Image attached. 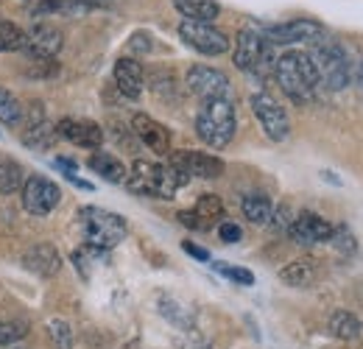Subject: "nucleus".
Instances as JSON below:
<instances>
[{"label": "nucleus", "instance_id": "1", "mask_svg": "<svg viewBox=\"0 0 363 349\" xmlns=\"http://www.w3.org/2000/svg\"><path fill=\"white\" fill-rule=\"evenodd\" d=\"M274 76L279 82L282 92L294 104H311L316 98L318 73L313 67V59L302 50H288L274 62Z\"/></svg>", "mask_w": 363, "mask_h": 349}, {"label": "nucleus", "instance_id": "2", "mask_svg": "<svg viewBox=\"0 0 363 349\" xmlns=\"http://www.w3.org/2000/svg\"><path fill=\"white\" fill-rule=\"evenodd\" d=\"M190 176L182 174L174 165H157L137 160L126 176V187L137 196H154V199H174L182 184H187Z\"/></svg>", "mask_w": 363, "mask_h": 349}, {"label": "nucleus", "instance_id": "3", "mask_svg": "<svg viewBox=\"0 0 363 349\" xmlns=\"http://www.w3.org/2000/svg\"><path fill=\"white\" fill-rule=\"evenodd\" d=\"M235 129H238V118H235L232 98H210V101H204L199 106L196 134L210 148H224V145H229L232 137H235Z\"/></svg>", "mask_w": 363, "mask_h": 349}, {"label": "nucleus", "instance_id": "4", "mask_svg": "<svg viewBox=\"0 0 363 349\" xmlns=\"http://www.w3.org/2000/svg\"><path fill=\"white\" fill-rule=\"evenodd\" d=\"M313 59V67L318 73V84H324L327 89L338 92L352 82V67H350V59H347V50L335 40L330 37H321L318 43H313L311 53Z\"/></svg>", "mask_w": 363, "mask_h": 349}, {"label": "nucleus", "instance_id": "5", "mask_svg": "<svg viewBox=\"0 0 363 349\" xmlns=\"http://www.w3.org/2000/svg\"><path fill=\"white\" fill-rule=\"evenodd\" d=\"M79 223L84 229L87 243L104 249V252L115 249L129 232L126 221L121 218L118 213H109V210H101V207H82L79 210Z\"/></svg>", "mask_w": 363, "mask_h": 349}, {"label": "nucleus", "instance_id": "6", "mask_svg": "<svg viewBox=\"0 0 363 349\" xmlns=\"http://www.w3.org/2000/svg\"><path fill=\"white\" fill-rule=\"evenodd\" d=\"M274 45L263 37V31H255V28H243L238 34V43H235V67L238 70H246L252 76H269L274 70Z\"/></svg>", "mask_w": 363, "mask_h": 349}, {"label": "nucleus", "instance_id": "7", "mask_svg": "<svg viewBox=\"0 0 363 349\" xmlns=\"http://www.w3.org/2000/svg\"><path fill=\"white\" fill-rule=\"evenodd\" d=\"M252 112H255L257 123L263 126L269 140H274V143L288 140V134H291L288 112L282 109V104L274 101L269 92H255V95H252Z\"/></svg>", "mask_w": 363, "mask_h": 349}, {"label": "nucleus", "instance_id": "8", "mask_svg": "<svg viewBox=\"0 0 363 349\" xmlns=\"http://www.w3.org/2000/svg\"><path fill=\"white\" fill-rule=\"evenodd\" d=\"M263 37L272 45H299V43H318L321 37H327L324 26L316 20H288V23H277V26H266Z\"/></svg>", "mask_w": 363, "mask_h": 349}, {"label": "nucleus", "instance_id": "9", "mask_svg": "<svg viewBox=\"0 0 363 349\" xmlns=\"http://www.w3.org/2000/svg\"><path fill=\"white\" fill-rule=\"evenodd\" d=\"M179 37L184 45H190L193 50L204 53V56H221L229 50V37L224 31L213 28V23H190L184 20L179 26Z\"/></svg>", "mask_w": 363, "mask_h": 349}, {"label": "nucleus", "instance_id": "10", "mask_svg": "<svg viewBox=\"0 0 363 349\" xmlns=\"http://www.w3.org/2000/svg\"><path fill=\"white\" fill-rule=\"evenodd\" d=\"M59 201H62V190L48 176L34 174L23 182V207L31 216H48L50 210H56Z\"/></svg>", "mask_w": 363, "mask_h": 349}, {"label": "nucleus", "instance_id": "11", "mask_svg": "<svg viewBox=\"0 0 363 349\" xmlns=\"http://www.w3.org/2000/svg\"><path fill=\"white\" fill-rule=\"evenodd\" d=\"M187 89L196 92L199 98L210 101V98H232V84H229L227 73L207 67V65H193L187 70Z\"/></svg>", "mask_w": 363, "mask_h": 349}, {"label": "nucleus", "instance_id": "12", "mask_svg": "<svg viewBox=\"0 0 363 349\" xmlns=\"http://www.w3.org/2000/svg\"><path fill=\"white\" fill-rule=\"evenodd\" d=\"M333 232H335V226L330 223L327 218H321L316 213H299L294 223L288 226V235L296 240V243H302V246H318V243H330L333 240Z\"/></svg>", "mask_w": 363, "mask_h": 349}, {"label": "nucleus", "instance_id": "13", "mask_svg": "<svg viewBox=\"0 0 363 349\" xmlns=\"http://www.w3.org/2000/svg\"><path fill=\"white\" fill-rule=\"evenodd\" d=\"M171 165L179 168L182 174H187L190 179L199 176V179H218L224 174V162L213 154H204V151H182L171 157Z\"/></svg>", "mask_w": 363, "mask_h": 349}, {"label": "nucleus", "instance_id": "14", "mask_svg": "<svg viewBox=\"0 0 363 349\" xmlns=\"http://www.w3.org/2000/svg\"><path fill=\"white\" fill-rule=\"evenodd\" d=\"M62 31L59 28H53V26H48V23H40V26H34L28 34H26V45H23V50H26V56L28 59H53L59 50H62Z\"/></svg>", "mask_w": 363, "mask_h": 349}, {"label": "nucleus", "instance_id": "15", "mask_svg": "<svg viewBox=\"0 0 363 349\" xmlns=\"http://www.w3.org/2000/svg\"><path fill=\"white\" fill-rule=\"evenodd\" d=\"M132 131L137 134V140L145 148H151L154 154H160V157L171 154V134H168V129L160 121H154L151 115L137 112L135 118H132Z\"/></svg>", "mask_w": 363, "mask_h": 349}, {"label": "nucleus", "instance_id": "16", "mask_svg": "<svg viewBox=\"0 0 363 349\" xmlns=\"http://www.w3.org/2000/svg\"><path fill=\"white\" fill-rule=\"evenodd\" d=\"M179 221L184 226H190V229H210L213 223H221L224 221V201L218 196L207 193V196H201L196 201L193 210H182Z\"/></svg>", "mask_w": 363, "mask_h": 349}, {"label": "nucleus", "instance_id": "17", "mask_svg": "<svg viewBox=\"0 0 363 349\" xmlns=\"http://www.w3.org/2000/svg\"><path fill=\"white\" fill-rule=\"evenodd\" d=\"M56 134H62L65 140L82 145V148H98L104 143V129L95 123V121H73V118H65L59 121Z\"/></svg>", "mask_w": 363, "mask_h": 349}, {"label": "nucleus", "instance_id": "18", "mask_svg": "<svg viewBox=\"0 0 363 349\" xmlns=\"http://www.w3.org/2000/svg\"><path fill=\"white\" fill-rule=\"evenodd\" d=\"M115 84L118 89L126 95V98H140V92L145 87V70L143 65L132 59V56H123L115 62Z\"/></svg>", "mask_w": 363, "mask_h": 349}, {"label": "nucleus", "instance_id": "19", "mask_svg": "<svg viewBox=\"0 0 363 349\" xmlns=\"http://www.w3.org/2000/svg\"><path fill=\"white\" fill-rule=\"evenodd\" d=\"M26 268L28 271H34V274H40V277H53L56 271H59V252L53 249V246H48V243H40V246H34V249H28L26 252Z\"/></svg>", "mask_w": 363, "mask_h": 349}, {"label": "nucleus", "instance_id": "20", "mask_svg": "<svg viewBox=\"0 0 363 349\" xmlns=\"http://www.w3.org/2000/svg\"><path fill=\"white\" fill-rule=\"evenodd\" d=\"M109 6V0H43L34 11L37 14H65V17H76V14H87L92 9Z\"/></svg>", "mask_w": 363, "mask_h": 349}, {"label": "nucleus", "instance_id": "21", "mask_svg": "<svg viewBox=\"0 0 363 349\" xmlns=\"http://www.w3.org/2000/svg\"><path fill=\"white\" fill-rule=\"evenodd\" d=\"M174 6L190 23H213L221 14V3L218 0H174Z\"/></svg>", "mask_w": 363, "mask_h": 349}, {"label": "nucleus", "instance_id": "22", "mask_svg": "<svg viewBox=\"0 0 363 349\" xmlns=\"http://www.w3.org/2000/svg\"><path fill=\"white\" fill-rule=\"evenodd\" d=\"M90 168L101 176V179L112 182V184H121V182H126V176H129L126 165H123L115 154H109V151H95L90 157Z\"/></svg>", "mask_w": 363, "mask_h": 349}, {"label": "nucleus", "instance_id": "23", "mask_svg": "<svg viewBox=\"0 0 363 349\" xmlns=\"http://www.w3.org/2000/svg\"><path fill=\"white\" fill-rule=\"evenodd\" d=\"M316 277H318V268L311 257H302V260L288 262V265L279 271V279H282L285 285H294V288L313 285V282H316Z\"/></svg>", "mask_w": 363, "mask_h": 349}, {"label": "nucleus", "instance_id": "24", "mask_svg": "<svg viewBox=\"0 0 363 349\" xmlns=\"http://www.w3.org/2000/svg\"><path fill=\"white\" fill-rule=\"evenodd\" d=\"M330 333L341 341H358L363 336V321L350 310H335L330 316Z\"/></svg>", "mask_w": 363, "mask_h": 349}, {"label": "nucleus", "instance_id": "25", "mask_svg": "<svg viewBox=\"0 0 363 349\" xmlns=\"http://www.w3.org/2000/svg\"><path fill=\"white\" fill-rule=\"evenodd\" d=\"M240 210H243L246 221H252V223H257V226H260V223H269L274 216V204L266 193H246V196L240 199Z\"/></svg>", "mask_w": 363, "mask_h": 349}, {"label": "nucleus", "instance_id": "26", "mask_svg": "<svg viewBox=\"0 0 363 349\" xmlns=\"http://www.w3.org/2000/svg\"><path fill=\"white\" fill-rule=\"evenodd\" d=\"M53 140H56V126H50L48 121H40V123H34V126H26V131H23V143H26L28 148H37V151L50 148Z\"/></svg>", "mask_w": 363, "mask_h": 349}, {"label": "nucleus", "instance_id": "27", "mask_svg": "<svg viewBox=\"0 0 363 349\" xmlns=\"http://www.w3.org/2000/svg\"><path fill=\"white\" fill-rule=\"evenodd\" d=\"M23 45H26V31H23L17 23L0 20V53L23 50Z\"/></svg>", "mask_w": 363, "mask_h": 349}, {"label": "nucleus", "instance_id": "28", "mask_svg": "<svg viewBox=\"0 0 363 349\" xmlns=\"http://www.w3.org/2000/svg\"><path fill=\"white\" fill-rule=\"evenodd\" d=\"M0 123L6 126L23 123V104H17V98L6 87H0Z\"/></svg>", "mask_w": 363, "mask_h": 349}, {"label": "nucleus", "instance_id": "29", "mask_svg": "<svg viewBox=\"0 0 363 349\" xmlns=\"http://www.w3.org/2000/svg\"><path fill=\"white\" fill-rule=\"evenodd\" d=\"M23 165L14 160H3L0 162V193H14L17 187H23Z\"/></svg>", "mask_w": 363, "mask_h": 349}, {"label": "nucleus", "instance_id": "30", "mask_svg": "<svg viewBox=\"0 0 363 349\" xmlns=\"http://www.w3.org/2000/svg\"><path fill=\"white\" fill-rule=\"evenodd\" d=\"M104 257H106V252H104V249H98V246H90V243L73 252V262H76V268H82V274H84V277H90L92 265H95L98 260H104Z\"/></svg>", "mask_w": 363, "mask_h": 349}, {"label": "nucleus", "instance_id": "31", "mask_svg": "<svg viewBox=\"0 0 363 349\" xmlns=\"http://www.w3.org/2000/svg\"><path fill=\"white\" fill-rule=\"evenodd\" d=\"M48 336H50V341L56 344V349H73V330H70L67 321L53 318V321L48 324Z\"/></svg>", "mask_w": 363, "mask_h": 349}, {"label": "nucleus", "instance_id": "32", "mask_svg": "<svg viewBox=\"0 0 363 349\" xmlns=\"http://www.w3.org/2000/svg\"><path fill=\"white\" fill-rule=\"evenodd\" d=\"M160 310H162V313H165L177 327H182V330H187V327L193 324V313H187V310H184L179 302H174V299H162Z\"/></svg>", "mask_w": 363, "mask_h": 349}, {"label": "nucleus", "instance_id": "33", "mask_svg": "<svg viewBox=\"0 0 363 349\" xmlns=\"http://www.w3.org/2000/svg\"><path fill=\"white\" fill-rule=\"evenodd\" d=\"M28 327L26 321H0V347H11L20 338H26Z\"/></svg>", "mask_w": 363, "mask_h": 349}, {"label": "nucleus", "instance_id": "34", "mask_svg": "<svg viewBox=\"0 0 363 349\" xmlns=\"http://www.w3.org/2000/svg\"><path fill=\"white\" fill-rule=\"evenodd\" d=\"M218 274H224L227 279L238 282V285H255V274L249 268H240V265H227V262H216L213 265Z\"/></svg>", "mask_w": 363, "mask_h": 349}, {"label": "nucleus", "instance_id": "35", "mask_svg": "<svg viewBox=\"0 0 363 349\" xmlns=\"http://www.w3.org/2000/svg\"><path fill=\"white\" fill-rule=\"evenodd\" d=\"M333 243H335L344 255H352V252L358 249V243H355V238L350 235V229H347V226H338V229L333 232Z\"/></svg>", "mask_w": 363, "mask_h": 349}, {"label": "nucleus", "instance_id": "36", "mask_svg": "<svg viewBox=\"0 0 363 349\" xmlns=\"http://www.w3.org/2000/svg\"><path fill=\"white\" fill-rule=\"evenodd\" d=\"M218 238H221L224 243H238V240L243 238V229H240L235 221H221V223H218Z\"/></svg>", "mask_w": 363, "mask_h": 349}, {"label": "nucleus", "instance_id": "37", "mask_svg": "<svg viewBox=\"0 0 363 349\" xmlns=\"http://www.w3.org/2000/svg\"><path fill=\"white\" fill-rule=\"evenodd\" d=\"M294 218H296V216L291 213V207H288V204L277 207V210H274V216H272V221L277 223V229H288V226L294 223Z\"/></svg>", "mask_w": 363, "mask_h": 349}, {"label": "nucleus", "instance_id": "38", "mask_svg": "<svg viewBox=\"0 0 363 349\" xmlns=\"http://www.w3.org/2000/svg\"><path fill=\"white\" fill-rule=\"evenodd\" d=\"M182 249L190 255V257H196L199 262H210V252L204 249V246H199V243H193V240H184L182 243Z\"/></svg>", "mask_w": 363, "mask_h": 349}, {"label": "nucleus", "instance_id": "39", "mask_svg": "<svg viewBox=\"0 0 363 349\" xmlns=\"http://www.w3.org/2000/svg\"><path fill=\"white\" fill-rule=\"evenodd\" d=\"M53 165H56V168H62V174L67 176V179H70V176H76V171H79V165H76L73 160H67V157H56V160H53Z\"/></svg>", "mask_w": 363, "mask_h": 349}, {"label": "nucleus", "instance_id": "40", "mask_svg": "<svg viewBox=\"0 0 363 349\" xmlns=\"http://www.w3.org/2000/svg\"><path fill=\"white\" fill-rule=\"evenodd\" d=\"M358 82H361V89H363V65H361V73H358Z\"/></svg>", "mask_w": 363, "mask_h": 349}]
</instances>
